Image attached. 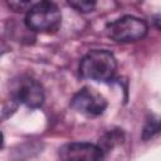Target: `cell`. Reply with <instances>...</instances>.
Segmentation results:
<instances>
[{"label": "cell", "instance_id": "obj_7", "mask_svg": "<svg viewBox=\"0 0 161 161\" xmlns=\"http://www.w3.org/2000/svg\"><path fill=\"white\" fill-rule=\"evenodd\" d=\"M161 132V118H155L151 117V119H148L143 127V132H142V138L147 140L153 137L155 135Z\"/></svg>", "mask_w": 161, "mask_h": 161}, {"label": "cell", "instance_id": "obj_1", "mask_svg": "<svg viewBox=\"0 0 161 161\" xmlns=\"http://www.w3.org/2000/svg\"><path fill=\"white\" fill-rule=\"evenodd\" d=\"M117 70L114 55L104 49H93L88 52L79 63V74L91 80L108 82Z\"/></svg>", "mask_w": 161, "mask_h": 161}, {"label": "cell", "instance_id": "obj_8", "mask_svg": "<svg viewBox=\"0 0 161 161\" xmlns=\"http://www.w3.org/2000/svg\"><path fill=\"white\" fill-rule=\"evenodd\" d=\"M68 5L78 13H89L93 11L96 8V3L89 0H72L68 1Z\"/></svg>", "mask_w": 161, "mask_h": 161}, {"label": "cell", "instance_id": "obj_4", "mask_svg": "<svg viewBox=\"0 0 161 161\" xmlns=\"http://www.w3.org/2000/svg\"><path fill=\"white\" fill-rule=\"evenodd\" d=\"M10 97L29 108H39L44 103V89L36 79L21 75L11 82Z\"/></svg>", "mask_w": 161, "mask_h": 161}, {"label": "cell", "instance_id": "obj_2", "mask_svg": "<svg viewBox=\"0 0 161 161\" xmlns=\"http://www.w3.org/2000/svg\"><path fill=\"white\" fill-rule=\"evenodd\" d=\"M62 24L59 8L52 1H38L26 11L25 25L29 30L36 33H55Z\"/></svg>", "mask_w": 161, "mask_h": 161}, {"label": "cell", "instance_id": "obj_10", "mask_svg": "<svg viewBox=\"0 0 161 161\" xmlns=\"http://www.w3.org/2000/svg\"><path fill=\"white\" fill-rule=\"evenodd\" d=\"M153 24H155V26L161 31V14H160V15H156V16L153 18Z\"/></svg>", "mask_w": 161, "mask_h": 161}, {"label": "cell", "instance_id": "obj_6", "mask_svg": "<svg viewBox=\"0 0 161 161\" xmlns=\"http://www.w3.org/2000/svg\"><path fill=\"white\" fill-rule=\"evenodd\" d=\"M104 151L91 142H70L60 147V161H103Z\"/></svg>", "mask_w": 161, "mask_h": 161}, {"label": "cell", "instance_id": "obj_9", "mask_svg": "<svg viewBox=\"0 0 161 161\" xmlns=\"http://www.w3.org/2000/svg\"><path fill=\"white\" fill-rule=\"evenodd\" d=\"M33 4L34 3L30 1H10L9 6L13 8L15 11H23V10H29Z\"/></svg>", "mask_w": 161, "mask_h": 161}, {"label": "cell", "instance_id": "obj_5", "mask_svg": "<svg viewBox=\"0 0 161 161\" xmlns=\"http://www.w3.org/2000/svg\"><path fill=\"white\" fill-rule=\"evenodd\" d=\"M70 107L87 116H99L107 107L106 99L92 88L83 87L70 99Z\"/></svg>", "mask_w": 161, "mask_h": 161}, {"label": "cell", "instance_id": "obj_3", "mask_svg": "<svg viewBox=\"0 0 161 161\" xmlns=\"http://www.w3.org/2000/svg\"><path fill=\"white\" fill-rule=\"evenodd\" d=\"M148 26L146 21L132 15H125L109 23L106 28L107 35L117 43H133L141 40L146 36Z\"/></svg>", "mask_w": 161, "mask_h": 161}]
</instances>
